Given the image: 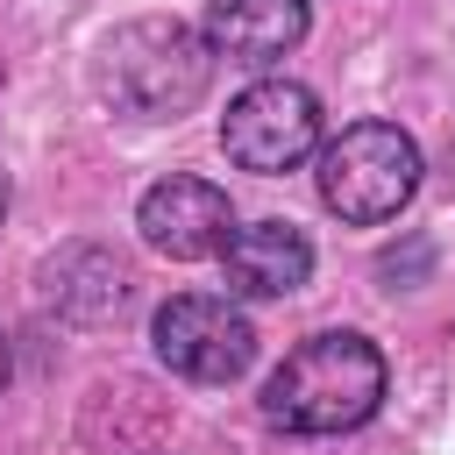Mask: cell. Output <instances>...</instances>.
Returning <instances> with one entry per match:
<instances>
[{
    "label": "cell",
    "mask_w": 455,
    "mask_h": 455,
    "mask_svg": "<svg viewBox=\"0 0 455 455\" xmlns=\"http://www.w3.org/2000/svg\"><path fill=\"white\" fill-rule=\"evenodd\" d=\"M7 370H14V355H7V334H0V391H7Z\"/></svg>",
    "instance_id": "obj_10"
},
{
    "label": "cell",
    "mask_w": 455,
    "mask_h": 455,
    "mask_svg": "<svg viewBox=\"0 0 455 455\" xmlns=\"http://www.w3.org/2000/svg\"><path fill=\"white\" fill-rule=\"evenodd\" d=\"M0 228H7V171H0Z\"/></svg>",
    "instance_id": "obj_11"
},
{
    "label": "cell",
    "mask_w": 455,
    "mask_h": 455,
    "mask_svg": "<svg viewBox=\"0 0 455 455\" xmlns=\"http://www.w3.org/2000/svg\"><path fill=\"white\" fill-rule=\"evenodd\" d=\"M128 284H135L128 263H121L114 249H92V242H78V249H64V256L43 263V299H50L57 313H71V320H107V313H121Z\"/></svg>",
    "instance_id": "obj_9"
},
{
    "label": "cell",
    "mask_w": 455,
    "mask_h": 455,
    "mask_svg": "<svg viewBox=\"0 0 455 455\" xmlns=\"http://www.w3.org/2000/svg\"><path fill=\"white\" fill-rule=\"evenodd\" d=\"M135 228H142V242H149L156 256H171V263H199V256H220V242L235 235V206H228L220 185L171 171V178H156V185L142 192Z\"/></svg>",
    "instance_id": "obj_6"
},
{
    "label": "cell",
    "mask_w": 455,
    "mask_h": 455,
    "mask_svg": "<svg viewBox=\"0 0 455 455\" xmlns=\"http://www.w3.org/2000/svg\"><path fill=\"white\" fill-rule=\"evenodd\" d=\"M92 85L114 114L128 121H178L206 100L213 85V50L192 21H171V14H135L121 21L100 57H92Z\"/></svg>",
    "instance_id": "obj_2"
},
{
    "label": "cell",
    "mask_w": 455,
    "mask_h": 455,
    "mask_svg": "<svg viewBox=\"0 0 455 455\" xmlns=\"http://www.w3.org/2000/svg\"><path fill=\"white\" fill-rule=\"evenodd\" d=\"M149 341H156V363L185 384H235L249 363H256V327L242 306L213 299V291H178L156 306L149 320Z\"/></svg>",
    "instance_id": "obj_5"
},
{
    "label": "cell",
    "mask_w": 455,
    "mask_h": 455,
    "mask_svg": "<svg viewBox=\"0 0 455 455\" xmlns=\"http://www.w3.org/2000/svg\"><path fill=\"white\" fill-rule=\"evenodd\" d=\"M384 384H391V370H384L377 341L355 334V327H327V334L299 341V348L270 370V384H263V419H270L277 434H306V441H320V434H355V427L384 405Z\"/></svg>",
    "instance_id": "obj_1"
},
{
    "label": "cell",
    "mask_w": 455,
    "mask_h": 455,
    "mask_svg": "<svg viewBox=\"0 0 455 455\" xmlns=\"http://www.w3.org/2000/svg\"><path fill=\"white\" fill-rule=\"evenodd\" d=\"M419 192V142L398 121H348L320 142V206L348 228H384Z\"/></svg>",
    "instance_id": "obj_3"
},
{
    "label": "cell",
    "mask_w": 455,
    "mask_h": 455,
    "mask_svg": "<svg viewBox=\"0 0 455 455\" xmlns=\"http://www.w3.org/2000/svg\"><path fill=\"white\" fill-rule=\"evenodd\" d=\"M220 149H228L235 171H256V178L299 171L320 149V100H313V85H299V78L242 85L228 100V114H220Z\"/></svg>",
    "instance_id": "obj_4"
},
{
    "label": "cell",
    "mask_w": 455,
    "mask_h": 455,
    "mask_svg": "<svg viewBox=\"0 0 455 455\" xmlns=\"http://www.w3.org/2000/svg\"><path fill=\"white\" fill-rule=\"evenodd\" d=\"M313 28V7L306 0H206V50L228 57V64H277L306 43Z\"/></svg>",
    "instance_id": "obj_7"
},
{
    "label": "cell",
    "mask_w": 455,
    "mask_h": 455,
    "mask_svg": "<svg viewBox=\"0 0 455 455\" xmlns=\"http://www.w3.org/2000/svg\"><path fill=\"white\" fill-rule=\"evenodd\" d=\"M220 277L242 299H291L313 277V242L291 220H249L220 242Z\"/></svg>",
    "instance_id": "obj_8"
}]
</instances>
